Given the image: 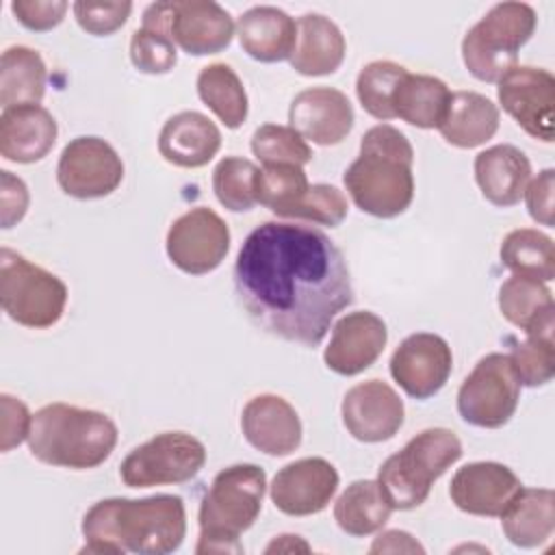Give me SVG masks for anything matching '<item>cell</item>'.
Returning a JSON list of instances; mask_svg holds the SVG:
<instances>
[{
  "mask_svg": "<svg viewBox=\"0 0 555 555\" xmlns=\"http://www.w3.org/2000/svg\"><path fill=\"white\" fill-rule=\"evenodd\" d=\"M0 451L9 453L28 438L33 414L24 401L7 392L0 395Z\"/></svg>",
  "mask_w": 555,
  "mask_h": 555,
  "instance_id": "cell-44",
  "label": "cell"
},
{
  "mask_svg": "<svg viewBox=\"0 0 555 555\" xmlns=\"http://www.w3.org/2000/svg\"><path fill=\"white\" fill-rule=\"evenodd\" d=\"M199 100L223 121L225 128H241L247 119V93L238 74L225 63H210L197 74Z\"/></svg>",
  "mask_w": 555,
  "mask_h": 555,
  "instance_id": "cell-34",
  "label": "cell"
},
{
  "mask_svg": "<svg viewBox=\"0 0 555 555\" xmlns=\"http://www.w3.org/2000/svg\"><path fill=\"white\" fill-rule=\"evenodd\" d=\"M245 440L273 457L291 455L301 444V421L297 410L280 395H256L241 412Z\"/></svg>",
  "mask_w": 555,
  "mask_h": 555,
  "instance_id": "cell-21",
  "label": "cell"
},
{
  "mask_svg": "<svg viewBox=\"0 0 555 555\" xmlns=\"http://www.w3.org/2000/svg\"><path fill=\"white\" fill-rule=\"evenodd\" d=\"M345 37L340 28L321 13H306L297 20V43L291 67L301 76H327L345 59Z\"/></svg>",
  "mask_w": 555,
  "mask_h": 555,
  "instance_id": "cell-26",
  "label": "cell"
},
{
  "mask_svg": "<svg viewBox=\"0 0 555 555\" xmlns=\"http://www.w3.org/2000/svg\"><path fill=\"white\" fill-rule=\"evenodd\" d=\"M503 111L533 139H555V78L548 69L516 65L496 80Z\"/></svg>",
  "mask_w": 555,
  "mask_h": 555,
  "instance_id": "cell-11",
  "label": "cell"
},
{
  "mask_svg": "<svg viewBox=\"0 0 555 555\" xmlns=\"http://www.w3.org/2000/svg\"><path fill=\"white\" fill-rule=\"evenodd\" d=\"M538 24L527 2L494 4L462 39V61L481 82H496L518 65L520 48L531 39Z\"/></svg>",
  "mask_w": 555,
  "mask_h": 555,
  "instance_id": "cell-7",
  "label": "cell"
},
{
  "mask_svg": "<svg viewBox=\"0 0 555 555\" xmlns=\"http://www.w3.org/2000/svg\"><path fill=\"white\" fill-rule=\"evenodd\" d=\"M386 340L388 330L382 317L371 310L349 312L334 323L323 362L338 375H358L382 356Z\"/></svg>",
  "mask_w": 555,
  "mask_h": 555,
  "instance_id": "cell-18",
  "label": "cell"
},
{
  "mask_svg": "<svg viewBox=\"0 0 555 555\" xmlns=\"http://www.w3.org/2000/svg\"><path fill=\"white\" fill-rule=\"evenodd\" d=\"M308 186L301 165H264L258 173V204L286 219Z\"/></svg>",
  "mask_w": 555,
  "mask_h": 555,
  "instance_id": "cell-38",
  "label": "cell"
},
{
  "mask_svg": "<svg viewBox=\"0 0 555 555\" xmlns=\"http://www.w3.org/2000/svg\"><path fill=\"white\" fill-rule=\"evenodd\" d=\"M221 147V132L212 119L197 111L171 115L158 134L160 156L176 167L197 169L208 165Z\"/></svg>",
  "mask_w": 555,
  "mask_h": 555,
  "instance_id": "cell-23",
  "label": "cell"
},
{
  "mask_svg": "<svg viewBox=\"0 0 555 555\" xmlns=\"http://www.w3.org/2000/svg\"><path fill=\"white\" fill-rule=\"evenodd\" d=\"M234 293L262 332L317 347L330 323L353 301L347 260L321 230L264 221L243 241L234 262Z\"/></svg>",
  "mask_w": 555,
  "mask_h": 555,
  "instance_id": "cell-1",
  "label": "cell"
},
{
  "mask_svg": "<svg viewBox=\"0 0 555 555\" xmlns=\"http://www.w3.org/2000/svg\"><path fill=\"white\" fill-rule=\"evenodd\" d=\"M553 193H555V171L553 169H544L540 171L533 180L527 182L525 189V202H527V210L531 215L533 221H538L540 225H553Z\"/></svg>",
  "mask_w": 555,
  "mask_h": 555,
  "instance_id": "cell-45",
  "label": "cell"
},
{
  "mask_svg": "<svg viewBox=\"0 0 555 555\" xmlns=\"http://www.w3.org/2000/svg\"><path fill=\"white\" fill-rule=\"evenodd\" d=\"M59 134L56 119L39 104L2 108L0 154L11 163H37L54 147Z\"/></svg>",
  "mask_w": 555,
  "mask_h": 555,
  "instance_id": "cell-22",
  "label": "cell"
},
{
  "mask_svg": "<svg viewBox=\"0 0 555 555\" xmlns=\"http://www.w3.org/2000/svg\"><path fill=\"white\" fill-rule=\"evenodd\" d=\"M369 553H425V548L408 531L390 529L375 538Z\"/></svg>",
  "mask_w": 555,
  "mask_h": 555,
  "instance_id": "cell-47",
  "label": "cell"
},
{
  "mask_svg": "<svg viewBox=\"0 0 555 555\" xmlns=\"http://www.w3.org/2000/svg\"><path fill=\"white\" fill-rule=\"evenodd\" d=\"M28 189L24 184L22 178L13 176L11 171L2 169L0 171V212H2V228L9 230L13 228L17 221H22V217L26 215L28 208Z\"/></svg>",
  "mask_w": 555,
  "mask_h": 555,
  "instance_id": "cell-46",
  "label": "cell"
},
{
  "mask_svg": "<svg viewBox=\"0 0 555 555\" xmlns=\"http://www.w3.org/2000/svg\"><path fill=\"white\" fill-rule=\"evenodd\" d=\"M338 490V470L323 457H301L280 468L271 483V501L286 516L323 512Z\"/></svg>",
  "mask_w": 555,
  "mask_h": 555,
  "instance_id": "cell-17",
  "label": "cell"
},
{
  "mask_svg": "<svg viewBox=\"0 0 555 555\" xmlns=\"http://www.w3.org/2000/svg\"><path fill=\"white\" fill-rule=\"evenodd\" d=\"M462 457L460 438L447 427H429L384 460L377 486L392 509H414L425 503L438 477Z\"/></svg>",
  "mask_w": 555,
  "mask_h": 555,
  "instance_id": "cell-6",
  "label": "cell"
},
{
  "mask_svg": "<svg viewBox=\"0 0 555 555\" xmlns=\"http://www.w3.org/2000/svg\"><path fill=\"white\" fill-rule=\"evenodd\" d=\"M501 262L514 275L551 282L555 278L553 238L533 228H518L505 234L501 243Z\"/></svg>",
  "mask_w": 555,
  "mask_h": 555,
  "instance_id": "cell-35",
  "label": "cell"
},
{
  "mask_svg": "<svg viewBox=\"0 0 555 555\" xmlns=\"http://www.w3.org/2000/svg\"><path fill=\"white\" fill-rule=\"evenodd\" d=\"M117 436L104 412L56 401L33 414L26 440L30 455L43 464L89 470L108 460Z\"/></svg>",
  "mask_w": 555,
  "mask_h": 555,
  "instance_id": "cell-4",
  "label": "cell"
},
{
  "mask_svg": "<svg viewBox=\"0 0 555 555\" xmlns=\"http://www.w3.org/2000/svg\"><path fill=\"white\" fill-rule=\"evenodd\" d=\"M522 488L518 475L501 462H470L455 470L449 496L470 516H501Z\"/></svg>",
  "mask_w": 555,
  "mask_h": 555,
  "instance_id": "cell-19",
  "label": "cell"
},
{
  "mask_svg": "<svg viewBox=\"0 0 555 555\" xmlns=\"http://www.w3.org/2000/svg\"><path fill=\"white\" fill-rule=\"evenodd\" d=\"M505 538L520 548H535L555 531V492L551 488H520L501 514Z\"/></svg>",
  "mask_w": 555,
  "mask_h": 555,
  "instance_id": "cell-27",
  "label": "cell"
},
{
  "mask_svg": "<svg viewBox=\"0 0 555 555\" xmlns=\"http://www.w3.org/2000/svg\"><path fill=\"white\" fill-rule=\"evenodd\" d=\"M390 512L392 507L384 499L377 481L371 479L349 483L334 503L336 525L353 538H364L379 531L388 522Z\"/></svg>",
  "mask_w": 555,
  "mask_h": 555,
  "instance_id": "cell-32",
  "label": "cell"
},
{
  "mask_svg": "<svg viewBox=\"0 0 555 555\" xmlns=\"http://www.w3.org/2000/svg\"><path fill=\"white\" fill-rule=\"evenodd\" d=\"M173 43L191 56L225 50L234 37L232 15L212 0H163Z\"/></svg>",
  "mask_w": 555,
  "mask_h": 555,
  "instance_id": "cell-15",
  "label": "cell"
},
{
  "mask_svg": "<svg viewBox=\"0 0 555 555\" xmlns=\"http://www.w3.org/2000/svg\"><path fill=\"white\" fill-rule=\"evenodd\" d=\"M414 150L390 124L373 126L360 141L358 158L345 169L343 182L353 204L373 217L392 219L414 197Z\"/></svg>",
  "mask_w": 555,
  "mask_h": 555,
  "instance_id": "cell-3",
  "label": "cell"
},
{
  "mask_svg": "<svg viewBox=\"0 0 555 555\" xmlns=\"http://www.w3.org/2000/svg\"><path fill=\"white\" fill-rule=\"evenodd\" d=\"M499 117V106L490 98L477 91H455L438 130L449 145L470 150L496 134Z\"/></svg>",
  "mask_w": 555,
  "mask_h": 555,
  "instance_id": "cell-28",
  "label": "cell"
},
{
  "mask_svg": "<svg viewBox=\"0 0 555 555\" xmlns=\"http://www.w3.org/2000/svg\"><path fill=\"white\" fill-rule=\"evenodd\" d=\"M453 369L449 343L431 332L405 336L390 358V375L412 399L425 401L442 390Z\"/></svg>",
  "mask_w": 555,
  "mask_h": 555,
  "instance_id": "cell-14",
  "label": "cell"
},
{
  "mask_svg": "<svg viewBox=\"0 0 555 555\" xmlns=\"http://www.w3.org/2000/svg\"><path fill=\"white\" fill-rule=\"evenodd\" d=\"M451 100L449 87L429 74H405L392 98L395 117L410 126L429 130L438 128L447 115Z\"/></svg>",
  "mask_w": 555,
  "mask_h": 555,
  "instance_id": "cell-30",
  "label": "cell"
},
{
  "mask_svg": "<svg viewBox=\"0 0 555 555\" xmlns=\"http://www.w3.org/2000/svg\"><path fill=\"white\" fill-rule=\"evenodd\" d=\"M82 535L80 553H173L186 535L184 501L176 494L102 499L82 516Z\"/></svg>",
  "mask_w": 555,
  "mask_h": 555,
  "instance_id": "cell-2",
  "label": "cell"
},
{
  "mask_svg": "<svg viewBox=\"0 0 555 555\" xmlns=\"http://www.w3.org/2000/svg\"><path fill=\"white\" fill-rule=\"evenodd\" d=\"M520 379L507 353H488L466 375L457 390L460 416L481 429H499L514 416Z\"/></svg>",
  "mask_w": 555,
  "mask_h": 555,
  "instance_id": "cell-10",
  "label": "cell"
},
{
  "mask_svg": "<svg viewBox=\"0 0 555 555\" xmlns=\"http://www.w3.org/2000/svg\"><path fill=\"white\" fill-rule=\"evenodd\" d=\"M260 169L241 156H225L212 171V191L221 206L232 212L251 210L258 204Z\"/></svg>",
  "mask_w": 555,
  "mask_h": 555,
  "instance_id": "cell-36",
  "label": "cell"
},
{
  "mask_svg": "<svg viewBox=\"0 0 555 555\" xmlns=\"http://www.w3.org/2000/svg\"><path fill=\"white\" fill-rule=\"evenodd\" d=\"M264 490L267 475L256 464H232L219 470L199 505L195 553H243L238 538L256 522Z\"/></svg>",
  "mask_w": 555,
  "mask_h": 555,
  "instance_id": "cell-5",
  "label": "cell"
},
{
  "mask_svg": "<svg viewBox=\"0 0 555 555\" xmlns=\"http://www.w3.org/2000/svg\"><path fill=\"white\" fill-rule=\"evenodd\" d=\"M165 249L171 264L182 273L204 275L225 260L230 228L212 208L197 206L171 223Z\"/></svg>",
  "mask_w": 555,
  "mask_h": 555,
  "instance_id": "cell-13",
  "label": "cell"
},
{
  "mask_svg": "<svg viewBox=\"0 0 555 555\" xmlns=\"http://www.w3.org/2000/svg\"><path fill=\"white\" fill-rule=\"evenodd\" d=\"M293 551H310V546L301 540V535H293V533H284V535H275V540L264 548V553H293Z\"/></svg>",
  "mask_w": 555,
  "mask_h": 555,
  "instance_id": "cell-48",
  "label": "cell"
},
{
  "mask_svg": "<svg viewBox=\"0 0 555 555\" xmlns=\"http://www.w3.org/2000/svg\"><path fill=\"white\" fill-rule=\"evenodd\" d=\"M48 69L41 54L28 46H11L0 59V104L2 108L39 104L46 93Z\"/></svg>",
  "mask_w": 555,
  "mask_h": 555,
  "instance_id": "cell-31",
  "label": "cell"
},
{
  "mask_svg": "<svg viewBox=\"0 0 555 555\" xmlns=\"http://www.w3.org/2000/svg\"><path fill=\"white\" fill-rule=\"evenodd\" d=\"M65 282L22 254L0 249V304L11 321L46 330L61 321L67 306Z\"/></svg>",
  "mask_w": 555,
  "mask_h": 555,
  "instance_id": "cell-8",
  "label": "cell"
},
{
  "mask_svg": "<svg viewBox=\"0 0 555 555\" xmlns=\"http://www.w3.org/2000/svg\"><path fill=\"white\" fill-rule=\"evenodd\" d=\"M408 69L395 61H371L356 78V95L375 119H395L392 98Z\"/></svg>",
  "mask_w": 555,
  "mask_h": 555,
  "instance_id": "cell-37",
  "label": "cell"
},
{
  "mask_svg": "<svg viewBox=\"0 0 555 555\" xmlns=\"http://www.w3.org/2000/svg\"><path fill=\"white\" fill-rule=\"evenodd\" d=\"M251 152L262 165H306L312 150L306 139L291 126L264 124L251 134Z\"/></svg>",
  "mask_w": 555,
  "mask_h": 555,
  "instance_id": "cell-39",
  "label": "cell"
},
{
  "mask_svg": "<svg viewBox=\"0 0 555 555\" xmlns=\"http://www.w3.org/2000/svg\"><path fill=\"white\" fill-rule=\"evenodd\" d=\"M347 197L334 184H312L288 212L286 219H301L327 228H336L347 217Z\"/></svg>",
  "mask_w": 555,
  "mask_h": 555,
  "instance_id": "cell-41",
  "label": "cell"
},
{
  "mask_svg": "<svg viewBox=\"0 0 555 555\" xmlns=\"http://www.w3.org/2000/svg\"><path fill=\"white\" fill-rule=\"evenodd\" d=\"M241 48L260 63L291 59L297 43V22L278 7H251L236 24Z\"/></svg>",
  "mask_w": 555,
  "mask_h": 555,
  "instance_id": "cell-25",
  "label": "cell"
},
{
  "mask_svg": "<svg viewBox=\"0 0 555 555\" xmlns=\"http://www.w3.org/2000/svg\"><path fill=\"white\" fill-rule=\"evenodd\" d=\"M206 464V447L186 431H163L134 447L119 466L128 488L184 483Z\"/></svg>",
  "mask_w": 555,
  "mask_h": 555,
  "instance_id": "cell-9",
  "label": "cell"
},
{
  "mask_svg": "<svg viewBox=\"0 0 555 555\" xmlns=\"http://www.w3.org/2000/svg\"><path fill=\"white\" fill-rule=\"evenodd\" d=\"M529 178L531 163L516 145H492L475 156V180L481 195L499 208L518 204Z\"/></svg>",
  "mask_w": 555,
  "mask_h": 555,
  "instance_id": "cell-24",
  "label": "cell"
},
{
  "mask_svg": "<svg viewBox=\"0 0 555 555\" xmlns=\"http://www.w3.org/2000/svg\"><path fill=\"white\" fill-rule=\"evenodd\" d=\"M124 180V163L115 147L100 137L72 139L56 165L61 191L76 199L106 197Z\"/></svg>",
  "mask_w": 555,
  "mask_h": 555,
  "instance_id": "cell-12",
  "label": "cell"
},
{
  "mask_svg": "<svg viewBox=\"0 0 555 555\" xmlns=\"http://www.w3.org/2000/svg\"><path fill=\"white\" fill-rule=\"evenodd\" d=\"M130 61L143 74H167L176 67L178 52L167 30L163 0L143 11L141 28L130 37Z\"/></svg>",
  "mask_w": 555,
  "mask_h": 555,
  "instance_id": "cell-33",
  "label": "cell"
},
{
  "mask_svg": "<svg viewBox=\"0 0 555 555\" xmlns=\"http://www.w3.org/2000/svg\"><path fill=\"white\" fill-rule=\"evenodd\" d=\"M288 121L306 141L327 147L347 139L356 115L343 91L334 87H310L293 98Z\"/></svg>",
  "mask_w": 555,
  "mask_h": 555,
  "instance_id": "cell-20",
  "label": "cell"
},
{
  "mask_svg": "<svg viewBox=\"0 0 555 555\" xmlns=\"http://www.w3.org/2000/svg\"><path fill=\"white\" fill-rule=\"evenodd\" d=\"M74 17L78 26L95 37H106L119 30L130 17L132 2H95V0H78L72 4Z\"/></svg>",
  "mask_w": 555,
  "mask_h": 555,
  "instance_id": "cell-42",
  "label": "cell"
},
{
  "mask_svg": "<svg viewBox=\"0 0 555 555\" xmlns=\"http://www.w3.org/2000/svg\"><path fill=\"white\" fill-rule=\"evenodd\" d=\"M343 425L360 442L390 440L405 421L401 397L382 379H369L351 386L340 405Z\"/></svg>",
  "mask_w": 555,
  "mask_h": 555,
  "instance_id": "cell-16",
  "label": "cell"
},
{
  "mask_svg": "<svg viewBox=\"0 0 555 555\" xmlns=\"http://www.w3.org/2000/svg\"><path fill=\"white\" fill-rule=\"evenodd\" d=\"M520 384L535 388L544 386L555 375V343L553 334H527V340L516 343L507 353Z\"/></svg>",
  "mask_w": 555,
  "mask_h": 555,
  "instance_id": "cell-40",
  "label": "cell"
},
{
  "mask_svg": "<svg viewBox=\"0 0 555 555\" xmlns=\"http://www.w3.org/2000/svg\"><path fill=\"white\" fill-rule=\"evenodd\" d=\"M69 4L65 0H13L11 11L17 17V22L35 33H46L56 28Z\"/></svg>",
  "mask_w": 555,
  "mask_h": 555,
  "instance_id": "cell-43",
  "label": "cell"
},
{
  "mask_svg": "<svg viewBox=\"0 0 555 555\" xmlns=\"http://www.w3.org/2000/svg\"><path fill=\"white\" fill-rule=\"evenodd\" d=\"M501 314L525 334H553V295L544 282L512 275L499 288Z\"/></svg>",
  "mask_w": 555,
  "mask_h": 555,
  "instance_id": "cell-29",
  "label": "cell"
}]
</instances>
